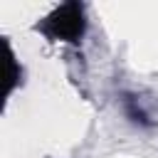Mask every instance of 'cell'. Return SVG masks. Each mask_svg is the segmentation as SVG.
Instances as JSON below:
<instances>
[{
    "instance_id": "6da1fadb",
    "label": "cell",
    "mask_w": 158,
    "mask_h": 158,
    "mask_svg": "<svg viewBox=\"0 0 158 158\" xmlns=\"http://www.w3.org/2000/svg\"><path fill=\"white\" fill-rule=\"evenodd\" d=\"M37 32H42L52 42L79 44L86 32V15L81 2H64L54 7L44 20L37 22Z\"/></svg>"
},
{
    "instance_id": "7a4b0ae2",
    "label": "cell",
    "mask_w": 158,
    "mask_h": 158,
    "mask_svg": "<svg viewBox=\"0 0 158 158\" xmlns=\"http://www.w3.org/2000/svg\"><path fill=\"white\" fill-rule=\"evenodd\" d=\"M121 104H123L126 116H128L133 123H138V126H143V128H151V126H153V121H151L148 111L141 106L138 96H133V94H123V96H121Z\"/></svg>"
}]
</instances>
